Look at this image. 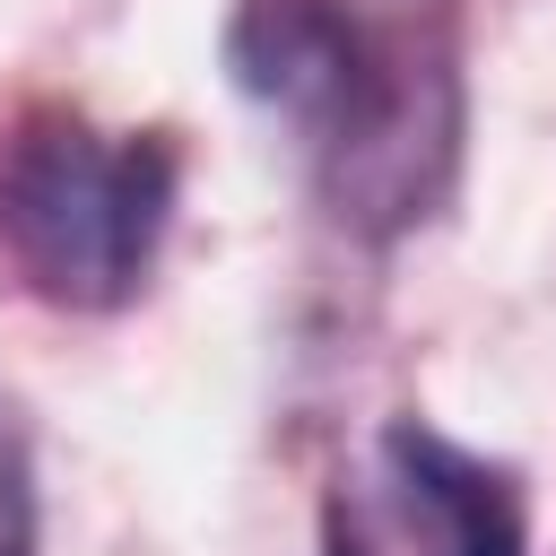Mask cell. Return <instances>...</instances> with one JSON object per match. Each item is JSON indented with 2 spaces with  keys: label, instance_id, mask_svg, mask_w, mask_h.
Wrapping results in <instances>:
<instances>
[{
  "label": "cell",
  "instance_id": "6da1fadb",
  "mask_svg": "<svg viewBox=\"0 0 556 556\" xmlns=\"http://www.w3.org/2000/svg\"><path fill=\"white\" fill-rule=\"evenodd\" d=\"M226 78L295 130L339 226L382 243L443 208L460 165L452 43L391 26L365 0H235Z\"/></svg>",
  "mask_w": 556,
  "mask_h": 556
},
{
  "label": "cell",
  "instance_id": "7a4b0ae2",
  "mask_svg": "<svg viewBox=\"0 0 556 556\" xmlns=\"http://www.w3.org/2000/svg\"><path fill=\"white\" fill-rule=\"evenodd\" d=\"M182 156L165 130H96L70 104H26L0 130V261L61 313H122L174 226Z\"/></svg>",
  "mask_w": 556,
  "mask_h": 556
},
{
  "label": "cell",
  "instance_id": "3957f363",
  "mask_svg": "<svg viewBox=\"0 0 556 556\" xmlns=\"http://www.w3.org/2000/svg\"><path fill=\"white\" fill-rule=\"evenodd\" d=\"M382 478L426 556H530V495L513 460H486L426 417H391Z\"/></svg>",
  "mask_w": 556,
  "mask_h": 556
},
{
  "label": "cell",
  "instance_id": "277c9868",
  "mask_svg": "<svg viewBox=\"0 0 556 556\" xmlns=\"http://www.w3.org/2000/svg\"><path fill=\"white\" fill-rule=\"evenodd\" d=\"M43 547V495H35V452L26 426L0 408V556H35Z\"/></svg>",
  "mask_w": 556,
  "mask_h": 556
},
{
  "label": "cell",
  "instance_id": "5b68a950",
  "mask_svg": "<svg viewBox=\"0 0 556 556\" xmlns=\"http://www.w3.org/2000/svg\"><path fill=\"white\" fill-rule=\"evenodd\" d=\"M321 556H374V547H365V530H356L339 504H330V521H321Z\"/></svg>",
  "mask_w": 556,
  "mask_h": 556
}]
</instances>
